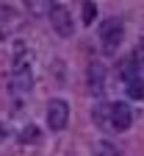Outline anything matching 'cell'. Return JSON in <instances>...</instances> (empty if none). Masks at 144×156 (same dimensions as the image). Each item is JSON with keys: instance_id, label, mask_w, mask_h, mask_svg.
Masks as SVG:
<instances>
[{"instance_id": "5", "label": "cell", "mask_w": 144, "mask_h": 156, "mask_svg": "<svg viewBox=\"0 0 144 156\" xmlns=\"http://www.w3.org/2000/svg\"><path fill=\"white\" fill-rule=\"evenodd\" d=\"M133 123V109L128 103H111V128L114 131H128Z\"/></svg>"}, {"instance_id": "11", "label": "cell", "mask_w": 144, "mask_h": 156, "mask_svg": "<svg viewBox=\"0 0 144 156\" xmlns=\"http://www.w3.org/2000/svg\"><path fill=\"white\" fill-rule=\"evenodd\" d=\"M25 9L31 14H45L50 9V0H25Z\"/></svg>"}, {"instance_id": "7", "label": "cell", "mask_w": 144, "mask_h": 156, "mask_svg": "<svg viewBox=\"0 0 144 156\" xmlns=\"http://www.w3.org/2000/svg\"><path fill=\"white\" fill-rule=\"evenodd\" d=\"M119 75L125 78V84H128V81H133V78L141 75V70H139V64L133 62V58H125V62L119 64Z\"/></svg>"}, {"instance_id": "4", "label": "cell", "mask_w": 144, "mask_h": 156, "mask_svg": "<svg viewBox=\"0 0 144 156\" xmlns=\"http://www.w3.org/2000/svg\"><path fill=\"white\" fill-rule=\"evenodd\" d=\"M50 28H53L58 36H72V34H75V20H72L69 9L53 6V9H50Z\"/></svg>"}, {"instance_id": "12", "label": "cell", "mask_w": 144, "mask_h": 156, "mask_svg": "<svg viewBox=\"0 0 144 156\" xmlns=\"http://www.w3.org/2000/svg\"><path fill=\"white\" fill-rule=\"evenodd\" d=\"M19 140H22V142H36L39 140V128L36 126H28L22 134H19Z\"/></svg>"}, {"instance_id": "13", "label": "cell", "mask_w": 144, "mask_h": 156, "mask_svg": "<svg viewBox=\"0 0 144 156\" xmlns=\"http://www.w3.org/2000/svg\"><path fill=\"white\" fill-rule=\"evenodd\" d=\"M94 17H97V9H94V3H89L86 0V6H83V23H94Z\"/></svg>"}, {"instance_id": "10", "label": "cell", "mask_w": 144, "mask_h": 156, "mask_svg": "<svg viewBox=\"0 0 144 156\" xmlns=\"http://www.w3.org/2000/svg\"><path fill=\"white\" fill-rule=\"evenodd\" d=\"M94 120L102 126V128H111V103H102L94 109Z\"/></svg>"}, {"instance_id": "15", "label": "cell", "mask_w": 144, "mask_h": 156, "mask_svg": "<svg viewBox=\"0 0 144 156\" xmlns=\"http://www.w3.org/2000/svg\"><path fill=\"white\" fill-rule=\"evenodd\" d=\"M6 134H8V131H6V126H3V123H0V142H3V140H6Z\"/></svg>"}, {"instance_id": "3", "label": "cell", "mask_w": 144, "mask_h": 156, "mask_svg": "<svg viewBox=\"0 0 144 156\" xmlns=\"http://www.w3.org/2000/svg\"><path fill=\"white\" fill-rule=\"evenodd\" d=\"M69 123V103L64 98H53L47 103V128L50 131H64Z\"/></svg>"}, {"instance_id": "9", "label": "cell", "mask_w": 144, "mask_h": 156, "mask_svg": "<svg viewBox=\"0 0 144 156\" xmlns=\"http://www.w3.org/2000/svg\"><path fill=\"white\" fill-rule=\"evenodd\" d=\"M128 87V98H133V101H144V78H133V81L125 84Z\"/></svg>"}, {"instance_id": "2", "label": "cell", "mask_w": 144, "mask_h": 156, "mask_svg": "<svg viewBox=\"0 0 144 156\" xmlns=\"http://www.w3.org/2000/svg\"><path fill=\"white\" fill-rule=\"evenodd\" d=\"M100 45L105 53H116V48L122 45V39H125V23H122L119 17H108V20H102L100 28Z\"/></svg>"}, {"instance_id": "8", "label": "cell", "mask_w": 144, "mask_h": 156, "mask_svg": "<svg viewBox=\"0 0 144 156\" xmlns=\"http://www.w3.org/2000/svg\"><path fill=\"white\" fill-rule=\"evenodd\" d=\"M92 156H122V153H119L116 145H111V142H105V140H100V142H94Z\"/></svg>"}, {"instance_id": "14", "label": "cell", "mask_w": 144, "mask_h": 156, "mask_svg": "<svg viewBox=\"0 0 144 156\" xmlns=\"http://www.w3.org/2000/svg\"><path fill=\"white\" fill-rule=\"evenodd\" d=\"M130 58H133V62H136V64H139V70H144V45H141V48H136V50H133V56H130Z\"/></svg>"}, {"instance_id": "6", "label": "cell", "mask_w": 144, "mask_h": 156, "mask_svg": "<svg viewBox=\"0 0 144 156\" xmlns=\"http://www.w3.org/2000/svg\"><path fill=\"white\" fill-rule=\"evenodd\" d=\"M102 87H105V70H102V64H89V89L92 95H102Z\"/></svg>"}, {"instance_id": "1", "label": "cell", "mask_w": 144, "mask_h": 156, "mask_svg": "<svg viewBox=\"0 0 144 156\" xmlns=\"http://www.w3.org/2000/svg\"><path fill=\"white\" fill-rule=\"evenodd\" d=\"M31 87H33L31 62H28V56L19 53L17 62H14V67H11V75H8V89H11V95H28Z\"/></svg>"}]
</instances>
